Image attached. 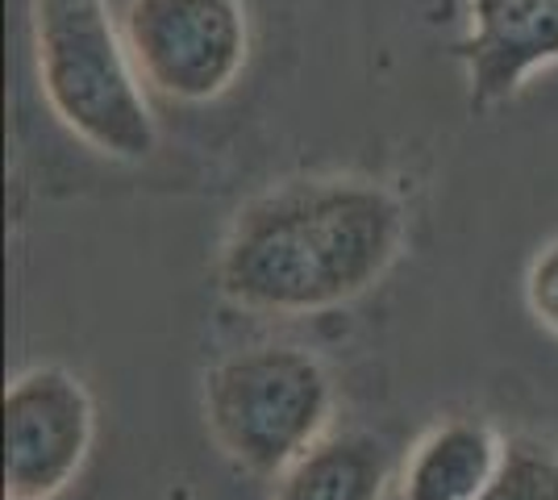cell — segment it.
I'll list each match as a JSON object with an SVG mask.
<instances>
[{
  "mask_svg": "<svg viewBox=\"0 0 558 500\" xmlns=\"http://www.w3.org/2000/svg\"><path fill=\"white\" fill-rule=\"evenodd\" d=\"M404 205L354 175H304L258 192L217 251L221 296L258 313H317L363 296L400 255Z\"/></svg>",
  "mask_w": 558,
  "mask_h": 500,
  "instance_id": "6da1fadb",
  "label": "cell"
},
{
  "mask_svg": "<svg viewBox=\"0 0 558 500\" xmlns=\"http://www.w3.org/2000/svg\"><path fill=\"white\" fill-rule=\"evenodd\" d=\"M38 80L75 138L125 163L155 155L159 130L109 0H34Z\"/></svg>",
  "mask_w": 558,
  "mask_h": 500,
  "instance_id": "7a4b0ae2",
  "label": "cell"
},
{
  "mask_svg": "<svg viewBox=\"0 0 558 500\" xmlns=\"http://www.w3.org/2000/svg\"><path fill=\"white\" fill-rule=\"evenodd\" d=\"M333 408L322 358L301 346H251L205 376V422L217 447L255 476H283L322 442Z\"/></svg>",
  "mask_w": 558,
  "mask_h": 500,
  "instance_id": "3957f363",
  "label": "cell"
},
{
  "mask_svg": "<svg viewBox=\"0 0 558 500\" xmlns=\"http://www.w3.org/2000/svg\"><path fill=\"white\" fill-rule=\"evenodd\" d=\"M121 34L142 80L180 105L230 93L251 59L242 0H130Z\"/></svg>",
  "mask_w": 558,
  "mask_h": 500,
  "instance_id": "277c9868",
  "label": "cell"
},
{
  "mask_svg": "<svg viewBox=\"0 0 558 500\" xmlns=\"http://www.w3.org/2000/svg\"><path fill=\"white\" fill-rule=\"evenodd\" d=\"M93 447V401L63 367H34L4 392V497L50 500Z\"/></svg>",
  "mask_w": 558,
  "mask_h": 500,
  "instance_id": "5b68a950",
  "label": "cell"
},
{
  "mask_svg": "<svg viewBox=\"0 0 558 500\" xmlns=\"http://www.w3.org/2000/svg\"><path fill=\"white\" fill-rule=\"evenodd\" d=\"M454 50L466 68L471 109L488 113L534 72L558 63V0H471V29Z\"/></svg>",
  "mask_w": 558,
  "mask_h": 500,
  "instance_id": "8992f818",
  "label": "cell"
},
{
  "mask_svg": "<svg viewBox=\"0 0 558 500\" xmlns=\"http://www.w3.org/2000/svg\"><path fill=\"white\" fill-rule=\"evenodd\" d=\"M500 438L484 422L454 417L429 429L404 463V500H480L500 467Z\"/></svg>",
  "mask_w": 558,
  "mask_h": 500,
  "instance_id": "52a82bcc",
  "label": "cell"
},
{
  "mask_svg": "<svg viewBox=\"0 0 558 500\" xmlns=\"http://www.w3.org/2000/svg\"><path fill=\"white\" fill-rule=\"evenodd\" d=\"M384 479L388 463L372 434H338L283 472L276 500H379Z\"/></svg>",
  "mask_w": 558,
  "mask_h": 500,
  "instance_id": "ba28073f",
  "label": "cell"
},
{
  "mask_svg": "<svg viewBox=\"0 0 558 500\" xmlns=\"http://www.w3.org/2000/svg\"><path fill=\"white\" fill-rule=\"evenodd\" d=\"M480 500H558V451L537 438L505 442L500 467Z\"/></svg>",
  "mask_w": 558,
  "mask_h": 500,
  "instance_id": "9c48e42d",
  "label": "cell"
},
{
  "mask_svg": "<svg viewBox=\"0 0 558 500\" xmlns=\"http://www.w3.org/2000/svg\"><path fill=\"white\" fill-rule=\"evenodd\" d=\"M525 305L537 326L558 338V239L542 246L525 271Z\"/></svg>",
  "mask_w": 558,
  "mask_h": 500,
  "instance_id": "30bf717a",
  "label": "cell"
}]
</instances>
